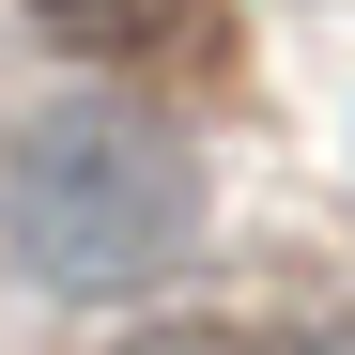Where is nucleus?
<instances>
[{"instance_id":"obj_1","label":"nucleus","mask_w":355,"mask_h":355,"mask_svg":"<svg viewBox=\"0 0 355 355\" xmlns=\"http://www.w3.org/2000/svg\"><path fill=\"white\" fill-rule=\"evenodd\" d=\"M0 232L46 293H155L170 263L201 248V155L124 93H78V108H31L16 155H0Z\"/></svg>"},{"instance_id":"obj_2","label":"nucleus","mask_w":355,"mask_h":355,"mask_svg":"<svg viewBox=\"0 0 355 355\" xmlns=\"http://www.w3.org/2000/svg\"><path fill=\"white\" fill-rule=\"evenodd\" d=\"M31 31H62V46H93V62H124V46H170V16L186 0H16Z\"/></svg>"},{"instance_id":"obj_3","label":"nucleus","mask_w":355,"mask_h":355,"mask_svg":"<svg viewBox=\"0 0 355 355\" xmlns=\"http://www.w3.org/2000/svg\"><path fill=\"white\" fill-rule=\"evenodd\" d=\"M139 355H263V340H232V324H170V340H139Z\"/></svg>"},{"instance_id":"obj_4","label":"nucleus","mask_w":355,"mask_h":355,"mask_svg":"<svg viewBox=\"0 0 355 355\" xmlns=\"http://www.w3.org/2000/svg\"><path fill=\"white\" fill-rule=\"evenodd\" d=\"M293 355H355V309H340V324H309V340H293Z\"/></svg>"}]
</instances>
